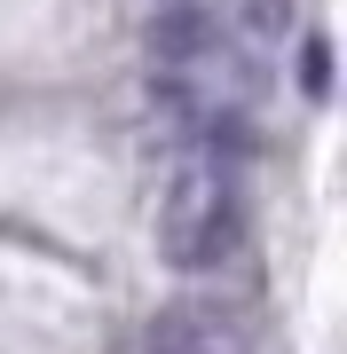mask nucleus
I'll return each instance as SVG.
<instances>
[{
  "instance_id": "nucleus-2",
  "label": "nucleus",
  "mask_w": 347,
  "mask_h": 354,
  "mask_svg": "<svg viewBox=\"0 0 347 354\" xmlns=\"http://www.w3.org/2000/svg\"><path fill=\"white\" fill-rule=\"evenodd\" d=\"M142 354H253V339H244V323L229 315V307H213V299H174V307L150 315Z\"/></svg>"
},
{
  "instance_id": "nucleus-1",
  "label": "nucleus",
  "mask_w": 347,
  "mask_h": 354,
  "mask_svg": "<svg viewBox=\"0 0 347 354\" xmlns=\"http://www.w3.org/2000/svg\"><path fill=\"white\" fill-rule=\"evenodd\" d=\"M244 236V197H237V174L206 150H190L174 165L166 197H158V252L174 268H221Z\"/></svg>"
}]
</instances>
